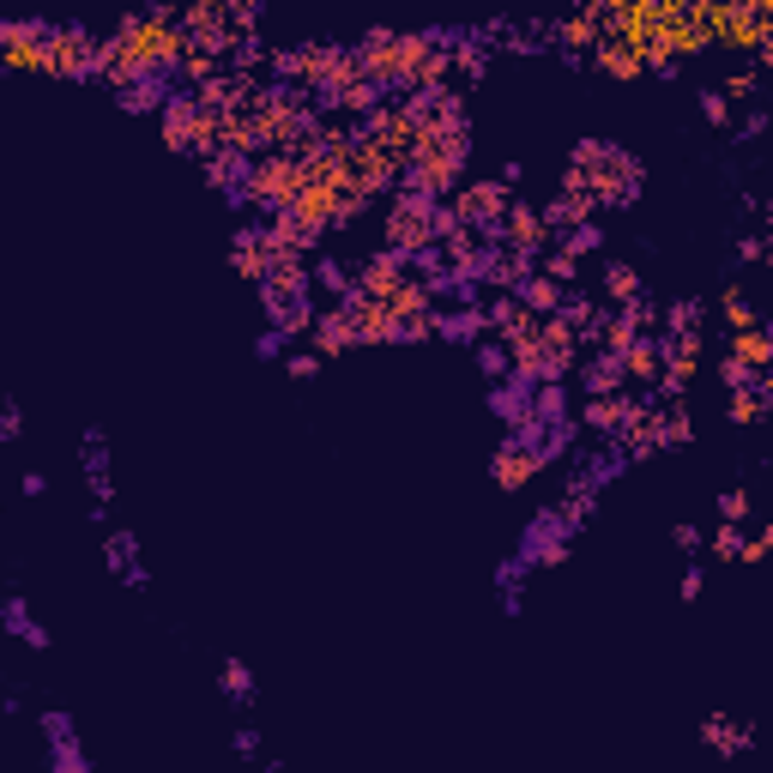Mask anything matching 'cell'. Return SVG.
Returning a JSON list of instances; mask_svg holds the SVG:
<instances>
[{
	"label": "cell",
	"instance_id": "58",
	"mask_svg": "<svg viewBox=\"0 0 773 773\" xmlns=\"http://www.w3.org/2000/svg\"><path fill=\"white\" fill-rule=\"evenodd\" d=\"M755 386H762V399H767V418H773V363L762 369V375H755Z\"/></svg>",
	"mask_w": 773,
	"mask_h": 773
},
{
	"label": "cell",
	"instance_id": "16",
	"mask_svg": "<svg viewBox=\"0 0 773 773\" xmlns=\"http://www.w3.org/2000/svg\"><path fill=\"white\" fill-rule=\"evenodd\" d=\"M272 260H279V254H272L267 230H237V242H230V267H237L248 284H267Z\"/></svg>",
	"mask_w": 773,
	"mask_h": 773
},
{
	"label": "cell",
	"instance_id": "57",
	"mask_svg": "<svg viewBox=\"0 0 773 773\" xmlns=\"http://www.w3.org/2000/svg\"><path fill=\"white\" fill-rule=\"evenodd\" d=\"M701 12H737V7H750V0H695Z\"/></svg>",
	"mask_w": 773,
	"mask_h": 773
},
{
	"label": "cell",
	"instance_id": "34",
	"mask_svg": "<svg viewBox=\"0 0 773 773\" xmlns=\"http://www.w3.org/2000/svg\"><path fill=\"white\" fill-rule=\"evenodd\" d=\"M453 73H460L465 86H478L483 79V43H453Z\"/></svg>",
	"mask_w": 773,
	"mask_h": 773
},
{
	"label": "cell",
	"instance_id": "10",
	"mask_svg": "<svg viewBox=\"0 0 773 773\" xmlns=\"http://www.w3.org/2000/svg\"><path fill=\"white\" fill-rule=\"evenodd\" d=\"M490 242H502V248H514V254H544V248H550V218L544 212H538V205H508V218H502V230H495V237Z\"/></svg>",
	"mask_w": 773,
	"mask_h": 773
},
{
	"label": "cell",
	"instance_id": "27",
	"mask_svg": "<svg viewBox=\"0 0 773 773\" xmlns=\"http://www.w3.org/2000/svg\"><path fill=\"white\" fill-rule=\"evenodd\" d=\"M725 351H731V357H743L750 369H767V363H773V339L762 333V327H743V333H731Z\"/></svg>",
	"mask_w": 773,
	"mask_h": 773
},
{
	"label": "cell",
	"instance_id": "5",
	"mask_svg": "<svg viewBox=\"0 0 773 773\" xmlns=\"http://www.w3.org/2000/svg\"><path fill=\"white\" fill-rule=\"evenodd\" d=\"M163 145L193 151V158H212V151H224V116L205 109L193 91L170 97V103H163Z\"/></svg>",
	"mask_w": 773,
	"mask_h": 773
},
{
	"label": "cell",
	"instance_id": "53",
	"mask_svg": "<svg viewBox=\"0 0 773 773\" xmlns=\"http://www.w3.org/2000/svg\"><path fill=\"white\" fill-rule=\"evenodd\" d=\"M623 314H629V321H634V327H641V333H646V327H653V321H659V309H653V302H646V297H634V302H629V309H623Z\"/></svg>",
	"mask_w": 773,
	"mask_h": 773
},
{
	"label": "cell",
	"instance_id": "3",
	"mask_svg": "<svg viewBox=\"0 0 773 773\" xmlns=\"http://www.w3.org/2000/svg\"><path fill=\"white\" fill-rule=\"evenodd\" d=\"M435 49L441 43H435V37H423V31H369L363 43H357V61H363V73L375 79L381 91L411 97V91H418L423 61H430Z\"/></svg>",
	"mask_w": 773,
	"mask_h": 773
},
{
	"label": "cell",
	"instance_id": "8",
	"mask_svg": "<svg viewBox=\"0 0 773 773\" xmlns=\"http://www.w3.org/2000/svg\"><path fill=\"white\" fill-rule=\"evenodd\" d=\"M508 188L514 182H465V188H453V212H460V224H472V230H483V237H495L502 230V218H508Z\"/></svg>",
	"mask_w": 773,
	"mask_h": 773
},
{
	"label": "cell",
	"instance_id": "25",
	"mask_svg": "<svg viewBox=\"0 0 773 773\" xmlns=\"http://www.w3.org/2000/svg\"><path fill=\"white\" fill-rule=\"evenodd\" d=\"M586 393H629V375H623V357H592L586 363Z\"/></svg>",
	"mask_w": 773,
	"mask_h": 773
},
{
	"label": "cell",
	"instance_id": "61",
	"mask_svg": "<svg viewBox=\"0 0 773 773\" xmlns=\"http://www.w3.org/2000/svg\"><path fill=\"white\" fill-rule=\"evenodd\" d=\"M767 133H773V109H767Z\"/></svg>",
	"mask_w": 773,
	"mask_h": 773
},
{
	"label": "cell",
	"instance_id": "2",
	"mask_svg": "<svg viewBox=\"0 0 773 773\" xmlns=\"http://www.w3.org/2000/svg\"><path fill=\"white\" fill-rule=\"evenodd\" d=\"M465 158H472V121H465V103L460 91H430V116H423V133H418V151H411V170H405V188L418 193H453L465 175Z\"/></svg>",
	"mask_w": 773,
	"mask_h": 773
},
{
	"label": "cell",
	"instance_id": "56",
	"mask_svg": "<svg viewBox=\"0 0 773 773\" xmlns=\"http://www.w3.org/2000/svg\"><path fill=\"white\" fill-rule=\"evenodd\" d=\"M737 254H743V260H762V254H767V242H762V237H743V242H737Z\"/></svg>",
	"mask_w": 773,
	"mask_h": 773
},
{
	"label": "cell",
	"instance_id": "21",
	"mask_svg": "<svg viewBox=\"0 0 773 773\" xmlns=\"http://www.w3.org/2000/svg\"><path fill=\"white\" fill-rule=\"evenodd\" d=\"M592 61H599V73H611V79H641L646 73V54L623 43V37H604L599 49H592Z\"/></svg>",
	"mask_w": 773,
	"mask_h": 773
},
{
	"label": "cell",
	"instance_id": "38",
	"mask_svg": "<svg viewBox=\"0 0 773 773\" xmlns=\"http://www.w3.org/2000/svg\"><path fill=\"white\" fill-rule=\"evenodd\" d=\"M562 314H569V321L580 327V333H592V339H599V327H604V314H599V302H562Z\"/></svg>",
	"mask_w": 773,
	"mask_h": 773
},
{
	"label": "cell",
	"instance_id": "14",
	"mask_svg": "<svg viewBox=\"0 0 773 773\" xmlns=\"http://www.w3.org/2000/svg\"><path fill=\"white\" fill-rule=\"evenodd\" d=\"M580 357V327L569 314H544V381H562Z\"/></svg>",
	"mask_w": 773,
	"mask_h": 773
},
{
	"label": "cell",
	"instance_id": "19",
	"mask_svg": "<svg viewBox=\"0 0 773 773\" xmlns=\"http://www.w3.org/2000/svg\"><path fill=\"white\" fill-rule=\"evenodd\" d=\"M623 448H629V460H646V453L665 448V430H659V411H653V405H634V411H629Z\"/></svg>",
	"mask_w": 773,
	"mask_h": 773
},
{
	"label": "cell",
	"instance_id": "51",
	"mask_svg": "<svg viewBox=\"0 0 773 773\" xmlns=\"http://www.w3.org/2000/svg\"><path fill=\"white\" fill-rule=\"evenodd\" d=\"M7 623L19 629V634H24V641H31V646H43V629H31V616H24V604H19V599L7 604Z\"/></svg>",
	"mask_w": 773,
	"mask_h": 773
},
{
	"label": "cell",
	"instance_id": "9",
	"mask_svg": "<svg viewBox=\"0 0 773 773\" xmlns=\"http://www.w3.org/2000/svg\"><path fill=\"white\" fill-rule=\"evenodd\" d=\"M0 61H7L12 73H49V24L7 19L0 24Z\"/></svg>",
	"mask_w": 773,
	"mask_h": 773
},
{
	"label": "cell",
	"instance_id": "37",
	"mask_svg": "<svg viewBox=\"0 0 773 773\" xmlns=\"http://www.w3.org/2000/svg\"><path fill=\"white\" fill-rule=\"evenodd\" d=\"M720 314H725V327H731V333H743V327H755V309L737 297V290H725V297H720Z\"/></svg>",
	"mask_w": 773,
	"mask_h": 773
},
{
	"label": "cell",
	"instance_id": "35",
	"mask_svg": "<svg viewBox=\"0 0 773 773\" xmlns=\"http://www.w3.org/2000/svg\"><path fill=\"white\" fill-rule=\"evenodd\" d=\"M86 478H91V490H97V508L109 502V472H103V448H97V435L86 441Z\"/></svg>",
	"mask_w": 773,
	"mask_h": 773
},
{
	"label": "cell",
	"instance_id": "48",
	"mask_svg": "<svg viewBox=\"0 0 773 773\" xmlns=\"http://www.w3.org/2000/svg\"><path fill=\"white\" fill-rule=\"evenodd\" d=\"M562 248H569V254H592V248H599V230H592V224L562 230Z\"/></svg>",
	"mask_w": 773,
	"mask_h": 773
},
{
	"label": "cell",
	"instance_id": "11",
	"mask_svg": "<svg viewBox=\"0 0 773 773\" xmlns=\"http://www.w3.org/2000/svg\"><path fill=\"white\" fill-rule=\"evenodd\" d=\"M538 472H544V453H538V441H526V435L502 441V448H495V460H490L495 490H526Z\"/></svg>",
	"mask_w": 773,
	"mask_h": 773
},
{
	"label": "cell",
	"instance_id": "18",
	"mask_svg": "<svg viewBox=\"0 0 773 773\" xmlns=\"http://www.w3.org/2000/svg\"><path fill=\"white\" fill-rule=\"evenodd\" d=\"M556 43L574 49V54H580V49H599V43H604V12H599V7H574L569 19L556 24Z\"/></svg>",
	"mask_w": 773,
	"mask_h": 773
},
{
	"label": "cell",
	"instance_id": "4",
	"mask_svg": "<svg viewBox=\"0 0 773 773\" xmlns=\"http://www.w3.org/2000/svg\"><path fill=\"white\" fill-rule=\"evenodd\" d=\"M309 182V163L297 151H267V158H248V175L230 200H248V205H267V212H284L290 200Z\"/></svg>",
	"mask_w": 773,
	"mask_h": 773
},
{
	"label": "cell",
	"instance_id": "47",
	"mask_svg": "<svg viewBox=\"0 0 773 773\" xmlns=\"http://www.w3.org/2000/svg\"><path fill=\"white\" fill-rule=\"evenodd\" d=\"M701 116H707L713 128H725V121H731V97L725 91H707V97H701Z\"/></svg>",
	"mask_w": 773,
	"mask_h": 773
},
{
	"label": "cell",
	"instance_id": "44",
	"mask_svg": "<svg viewBox=\"0 0 773 773\" xmlns=\"http://www.w3.org/2000/svg\"><path fill=\"white\" fill-rule=\"evenodd\" d=\"M755 375H762V369H750L743 357L725 351V363H720V381H725V386H755Z\"/></svg>",
	"mask_w": 773,
	"mask_h": 773
},
{
	"label": "cell",
	"instance_id": "15",
	"mask_svg": "<svg viewBox=\"0 0 773 773\" xmlns=\"http://www.w3.org/2000/svg\"><path fill=\"white\" fill-rule=\"evenodd\" d=\"M411 279V254H399V248H381V254L363 260V272H357V290L363 297H393L399 284Z\"/></svg>",
	"mask_w": 773,
	"mask_h": 773
},
{
	"label": "cell",
	"instance_id": "50",
	"mask_svg": "<svg viewBox=\"0 0 773 773\" xmlns=\"http://www.w3.org/2000/svg\"><path fill=\"white\" fill-rule=\"evenodd\" d=\"M762 556H773V526H762L755 538H743V556L737 562H762Z\"/></svg>",
	"mask_w": 773,
	"mask_h": 773
},
{
	"label": "cell",
	"instance_id": "26",
	"mask_svg": "<svg viewBox=\"0 0 773 773\" xmlns=\"http://www.w3.org/2000/svg\"><path fill=\"white\" fill-rule=\"evenodd\" d=\"M701 743H707V750H720V755H737V750H750V731L731 725L725 713H713V720L701 725Z\"/></svg>",
	"mask_w": 773,
	"mask_h": 773
},
{
	"label": "cell",
	"instance_id": "20",
	"mask_svg": "<svg viewBox=\"0 0 773 773\" xmlns=\"http://www.w3.org/2000/svg\"><path fill=\"white\" fill-rule=\"evenodd\" d=\"M634 405H641V399H629V393H592V399H586V430L623 435V423H629Z\"/></svg>",
	"mask_w": 773,
	"mask_h": 773
},
{
	"label": "cell",
	"instance_id": "43",
	"mask_svg": "<svg viewBox=\"0 0 773 773\" xmlns=\"http://www.w3.org/2000/svg\"><path fill=\"white\" fill-rule=\"evenodd\" d=\"M544 272H550L556 284H574V279H580V254H569V248H556V254L544 260Z\"/></svg>",
	"mask_w": 773,
	"mask_h": 773
},
{
	"label": "cell",
	"instance_id": "29",
	"mask_svg": "<svg viewBox=\"0 0 773 773\" xmlns=\"http://www.w3.org/2000/svg\"><path fill=\"white\" fill-rule=\"evenodd\" d=\"M767 418V399H762V386H731V423H762Z\"/></svg>",
	"mask_w": 773,
	"mask_h": 773
},
{
	"label": "cell",
	"instance_id": "7",
	"mask_svg": "<svg viewBox=\"0 0 773 773\" xmlns=\"http://www.w3.org/2000/svg\"><path fill=\"white\" fill-rule=\"evenodd\" d=\"M97 61H103V43L79 24H54L49 31V79H97Z\"/></svg>",
	"mask_w": 773,
	"mask_h": 773
},
{
	"label": "cell",
	"instance_id": "17",
	"mask_svg": "<svg viewBox=\"0 0 773 773\" xmlns=\"http://www.w3.org/2000/svg\"><path fill=\"white\" fill-rule=\"evenodd\" d=\"M351 344H363V333H357V314L344 309H327V314H314V351L321 357H339V351H351Z\"/></svg>",
	"mask_w": 773,
	"mask_h": 773
},
{
	"label": "cell",
	"instance_id": "33",
	"mask_svg": "<svg viewBox=\"0 0 773 773\" xmlns=\"http://www.w3.org/2000/svg\"><path fill=\"white\" fill-rule=\"evenodd\" d=\"M121 103H128V109H158V103H170V97H163V73H151V79H140L133 91H121Z\"/></svg>",
	"mask_w": 773,
	"mask_h": 773
},
{
	"label": "cell",
	"instance_id": "36",
	"mask_svg": "<svg viewBox=\"0 0 773 773\" xmlns=\"http://www.w3.org/2000/svg\"><path fill=\"white\" fill-rule=\"evenodd\" d=\"M665 327H671V339H676V333H701V302H671V309H665Z\"/></svg>",
	"mask_w": 773,
	"mask_h": 773
},
{
	"label": "cell",
	"instance_id": "31",
	"mask_svg": "<svg viewBox=\"0 0 773 773\" xmlns=\"http://www.w3.org/2000/svg\"><path fill=\"white\" fill-rule=\"evenodd\" d=\"M659 430H665V448H683V441L695 435V423H689V405H683V399H671V411H659Z\"/></svg>",
	"mask_w": 773,
	"mask_h": 773
},
{
	"label": "cell",
	"instance_id": "46",
	"mask_svg": "<svg viewBox=\"0 0 773 773\" xmlns=\"http://www.w3.org/2000/svg\"><path fill=\"white\" fill-rule=\"evenodd\" d=\"M586 514H592V490H580V483H574L569 502H562V520H569V526H580Z\"/></svg>",
	"mask_w": 773,
	"mask_h": 773
},
{
	"label": "cell",
	"instance_id": "52",
	"mask_svg": "<svg viewBox=\"0 0 773 773\" xmlns=\"http://www.w3.org/2000/svg\"><path fill=\"white\" fill-rule=\"evenodd\" d=\"M743 514H750V495H743V490H725V495H720V520H737V526H743Z\"/></svg>",
	"mask_w": 773,
	"mask_h": 773
},
{
	"label": "cell",
	"instance_id": "24",
	"mask_svg": "<svg viewBox=\"0 0 773 773\" xmlns=\"http://www.w3.org/2000/svg\"><path fill=\"white\" fill-rule=\"evenodd\" d=\"M562 290H569V284H556L550 272H532V279L520 284V302H526L532 314H562V302H569Z\"/></svg>",
	"mask_w": 773,
	"mask_h": 773
},
{
	"label": "cell",
	"instance_id": "49",
	"mask_svg": "<svg viewBox=\"0 0 773 773\" xmlns=\"http://www.w3.org/2000/svg\"><path fill=\"white\" fill-rule=\"evenodd\" d=\"M762 91V67H750V73H731L725 79V97H755Z\"/></svg>",
	"mask_w": 773,
	"mask_h": 773
},
{
	"label": "cell",
	"instance_id": "1",
	"mask_svg": "<svg viewBox=\"0 0 773 773\" xmlns=\"http://www.w3.org/2000/svg\"><path fill=\"white\" fill-rule=\"evenodd\" d=\"M188 49H193V37H188V24L175 19L170 7L133 12V19H121V31L103 43L97 79H109L116 91H133V86H140V79H151V73H175Z\"/></svg>",
	"mask_w": 773,
	"mask_h": 773
},
{
	"label": "cell",
	"instance_id": "60",
	"mask_svg": "<svg viewBox=\"0 0 773 773\" xmlns=\"http://www.w3.org/2000/svg\"><path fill=\"white\" fill-rule=\"evenodd\" d=\"M762 260H767V267H773V242H767V254H762Z\"/></svg>",
	"mask_w": 773,
	"mask_h": 773
},
{
	"label": "cell",
	"instance_id": "55",
	"mask_svg": "<svg viewBox=\"0 0 773 773\" xmlns=\"http://www.w3.org/2000/svg\"><path fill=\"white\" fill-rule=\"evenodd\" d=\"M19 430H24V418H19V405H7V418H0V435H7V441H12V435H19Z\"/></svg>",
	"mask_w": 773,
	"mask_h": 773
},
{
	"label": "cell",
	"instance_id": "28",
	"mask_svg": "<svg viewBox=\"0 0 773 773\" xmlns=\"http://www.w3.org/2000/svg\"><path fill=\"white\" fill-rule=\"evenodd\" d=\"M175 73H182L188 91H193V86H205V79L224 73V61H218V49H200V43H193V49L182 54V67H175Z\"/></svg>",
	"mask_w": 773,
	"mask_h": 773
},
{
	"label": "cell",
	"instance_id": "22",
	"mask_svg": "<svg viewBox=\"0 0 773 773\" xmlns=\"http://www.w3.org/2000/svg\"><path fill=\"white\" fill-rule=\"evenodd\" d=\"M659 369H665V344L659 339H634L629 351H623V375L634 381V386H659Z\"/></svg>",
	"mask_w": 773,
	"mask_h": 773
},
{
	"label": "cell",
	"instance_id": "32",
	"mask_svg": "<svg viewBox=\"0 0 773 773\" xmlns=\"http://www.w3.org/2000/svg\"><path fill=\"white\" fill-rule=\"evenodd\" d=\"M634 339H641V327H634L629 314H616V321H604V327H599V344H604V351H611V357H623Z\"/></svg>",
	"mask_w": 773,
	"mask_h": 773
},
{
	"label": "cell",
	"instance_id": "40",
	"mask_svg": "<svg viewBox=\"0 0 773 773\" xmlns=\"http://www.w3.org/2000/svg\"><path fill=\"white\" fill-rule=\"evenodd\" d=\"M478 369H483V375H514V357H508V344H478Z\"/></svg>",
	"mask_w": 773,
	"mask_h": 773
},
{
	"label": "cell",
	"instance_id": "23",
	"mask_svg": "<svg viewBox=\"0 0 773 773\" xmlns=\"http://www.w3.org/2000/svg\"><path fill=\"white\" fill-rule=\"evenodd\" d=\"M272 309V333H314V309H309V290H297V297H267Z\"/></svg>",
	"mask_w": 773,
	"mask_h": 773
},
{
	"label": "cell",
	"instance_id": "54",
	"mask_svg": "<svg viewBox=\"0 0 773 773\" xmlns=\"http://www.w3.org/2000/svg\"><path fill=\"white\" fill-rule=\"evenodd\" d=\"M314 369H321V351H297V357H290V375H297V381H309Z\"/></svg>",
	"mask_w": 773,
	"mask_h": 773
},
{
	"label": "cell",
	"instance_id": "59",
	"mask_svg": "<svg viewBox=\"0 0 773 773\" xmlns=\"http://www.w3.org/2000/svg\"><path fill=\"white\" fill-rule=\"evenodd\" d=\"M701 580H707L701 569H689V574H683V599H701Z\"/></svg>",
	"mask_w": 773,
	"mask_h": 773
},
{
	"label": "cell",
	"instance_id": "6",
	"mask_svg": "<svg viewBox=\"0 0 773 773\" xmlns=\"http://www.w3.org/2000/svg\"><path fill=\"white\" fill-rule=\"evenodd\" d=\"M435 193H418V188H399L393 200H386V248H399V254H423V248H435Z\"/></svg>",
	"mask_w": 773,
	"mask_h": 773
},
{
	"label": "cell",
	"instance_id": "42",
	"mask_svg": "<svg viewBox=\"0 0 773 773\" xmlns=\"http://www.w3.org/2000/svg\"><path fill=\"white\" fill-rule=\"evenodd\" d=\"M224 695H230V701H248V695H254V676H248L242 659H230V665H224Z\"/></svg>",
	"mask_w": 773,
	"mask_h": 773
},
{
	"label": "cell",
	"instance_id": "39",
	"mask_svg": "<svg viewBox=\"0 0 773 773\" xmlns=\"http://www.w3.org/2000/svg\"><path fill=\"white\" fill-rule=\"evenodd\" d=\"M314 279H321L327 290H333L339 302H344V297H351V290H357V272H344L339 260H321V272H314Z\"/></svg>",
	"mask_w": 773,
	"mask_h": 773
},
{
	"label": "cell",
	"instance_id": "41",
	"mask_svg": "<svg viewBox=\"0 0 773 773\" xmlns=\"http://www.w3.org/2000/svg\"><path fill=\"white\" fill-rule=\"evenodd\" d=\"M562 411H569V399H562V386H556V381H538V418H544V423H556Z\"/></svg>",
	"mask_w": 773,
	"mask_h": 773
},
{
	"label": "cell",
	"instance_id": "45",
	"mask_svg": "<svg viewBox=\"0 0 773 773\" xmlns=\"http://www.w3.org/2000/svg\"><path fill=\"white\" fill-rule=\"evenodd\" d=\"M713 556H743V532H737V520H720V532H713Z\"/></svg>",
	"mask_w": 773,
	"mask_h": 773
},
{
	"label": "cell",
	"instance_id": "13",
	"mask_svg": "<svg viewBox=\"0 0 773 773\" xmlns=\"http://www.w3.org/2000/svg\"><path fill=\"white\" fill-rule=\"evenodd\" d=\"M701 333H676L665 344V369H659V393L665 399H683L689 393V381H695V369H701Z\"/></svg>",
	"mask_w": 773,
	"mask_h": 773
},
{
	"label": "cell",
	"instance_id": "30",
	"mask_svg": "<svg viewBox=\"0 0 773 773\" xmlns=\"http://www.w3.org/2000/svg\"><path fill=\"white\" fill-rule=\"evenodd\" d=\"M604 297H611L616 309H629V302L641 297V272H634V267H611V272H604Z\"/></svg>",
	"mask_w": 773,
	"mask_h": 773
},
{
	"label": "cell",
	"instance_id": "12",
	"mask_svg": "<svg viewBox=\"0 0 773 773\" xmlns=\"http://www.w3.org/2000/svg\"><path fill=\"white\" fill-rule=\"evenodd\" d=\"M586 182H592V193H599V205H629L634 188H641V163L611 145V158H604L599 170H586Z\"/></svg>",
	"mask_w": 773,
	"mask_h": 773
}]
</instances>
